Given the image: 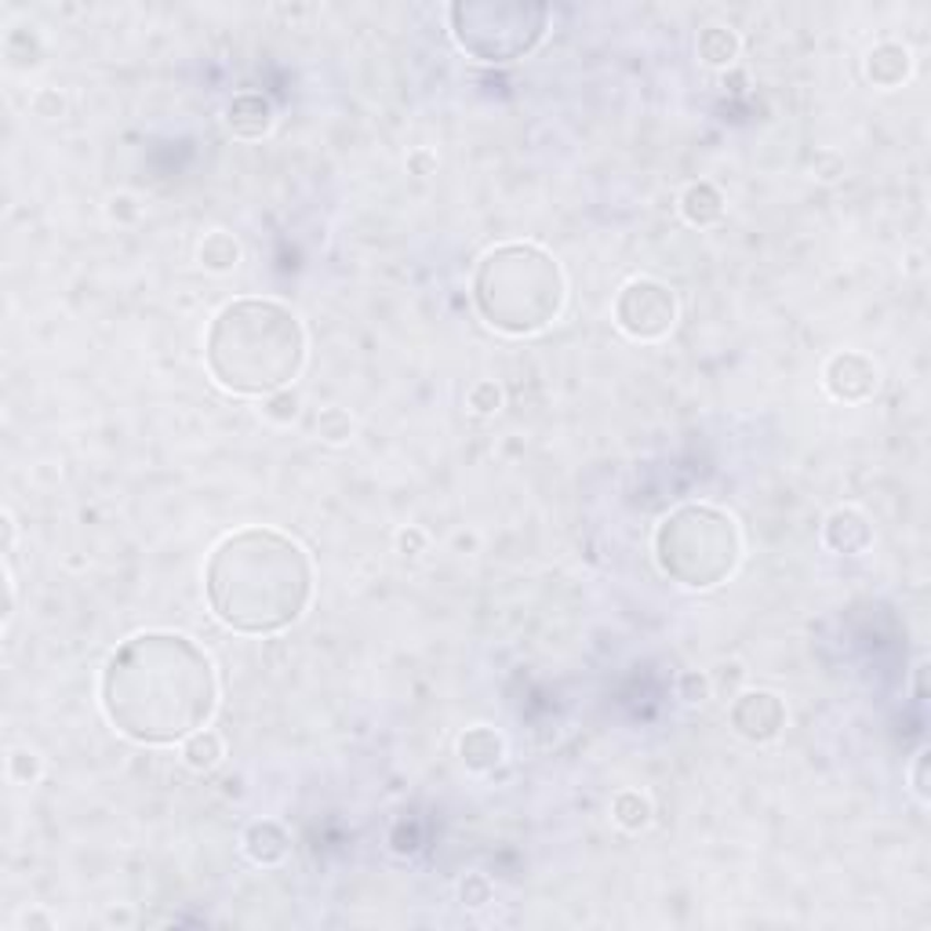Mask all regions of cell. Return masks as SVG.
<instances>
[{"instance_id":"obj_7","label":"cell","mask_w":931,"mask_h":931,"mask_svg":"<svg viewBox=\"0 0 931 931\" xmlns=\"http://www.w3.org/2000/svg\"><path fill=\"white\" fill-rule=\"evenodd\" d=\"M616 324L637 343H658L677 324V295L655 277H633L619 288Z\"/></svg>"},{"instance_id":"obj_29","label":"cell","mask_w":931,"mask_h":931,"mask_svg":"<svg viewBox=\"0 0 931 931\" xmlns=\"http://www.w3.org/2000/svg\"><path fill=\"white\" fill-rule=\"evenodd\" d=\"M910 782H913L917 801L928 804V749H917L913 768H910Z\"/></svg>"},{"instance_id":"obj_15","label":"cell","mask_w":931,"mask_h":931,"mask_svg":"<svg viewBox=\"0 0 931 931\" xmlns=\"http://www.w3.org/2000/svg\"><path fill=\"white\" fill-rule=\"evenodd\" d=\"M680 215H685V222L691 226H713L724 219V197L721 189L713 183H691L685 193H680Z\"/></svg>"},{"instance_id":"obj_13","label":"cell","mask_w":931,"mask_h":931,"mask_svg":"<svg viewBox=\"0 0 931 931\" xmlns=\"http://www.w3.org/2000/svg\"><path fill=\"white\" fill-rule=\"evenodd\" d=\"M459 757H462V765L470 771H481V775H487V771H495L498 765H503L506 743H503V735H498L495 728H484V724H476V728H470L459 739Z\"/></svg>"},{"instance_id":"obj_5","label":"cell","mask_w":931,"mask_h":931,"mask_svg":"<svg viewBox=\"0 0 931 931\" xmlns=\"http://www.w3.org/2000/svg\"><path fill=\"white\" fill-rule=\"evenodd\" d=\"M739 525L717 506H680L655 531L658 567L688 589L721 586L739 564Z\"/></svg>"},{"instance_id":"obj_22","label":"cell","mask_w":931,"mask_h":931,"mask_svg":"<svg viewBox=\"0 0 931 931\" xmlns=\"http://www.w3.org/2000/svg\"><path fill=\"white\" fill-rule=\"evenodd\" d=\"M492 899H495V884L487 873H465L459 881V903L465 910H484Z\"/></svg>"},{"instance_id":"obj_25","label":"cell","mask_w":931,"mask_h":931,"mask_svg":"<svg viewBox=\"0 0 931 931\" xmlns=\"http://www.w3.org/2000/svg\"><path fill=\"white\" fill-rule=\"evenodd\" d=\"M677 696L688 702V706H696V702H706L713 696V685H710V674H702V669H688V674L677 677Z\"/></svg>"},{"instance_id":"obj_17","label":"cell","mask_w":931,"mask_h":931,"mask_svg":"<svg viewBox=\"0 0 931 931\" xmlns=\"http://www.w3.org/2000/svg\"><path fill=\"white\" fill-rule=\"evenodd\" d=\"M222 757H226V746H222L219 732L200 728V732H193L189 739H183V760H186L189 771H197V775L215 771L222 765Z\"/></svg>"},{"instance_id":"obj_24","label":"cell","mask_w":931,"mask_h":931,"mask_svg":"<svg viewBox=\"0 0 931 931\" xmlns=\"http://www.w3.org/2000/svg\"><path fill=\"white\" fill-rule=\"evenodd\" d=\"M8 775L19 782V786H33L41 779V757L33 749H11L8 757Z\"/></svg>"},{"instance_id":"obj_9","label":"cell","mask_w":931,"mask_h":931,"mask_svg":"<svg viewBox=\"0 0 931 931\" xmlns=\"http://www.w3.org/2000/svg\"><path fill=\"white\" fill-rule=\"evenodd\" d=\"M823 382L830 390L834 401L844 404H866L881 386V371L866 354H855V349H844V354H834L826 360Z\"/></svg>"},{"instance_id":"obj_20","label":"cell","mask_w":931,"mask_h":931,"mask_svg":"<svg viewBox=\"0 0 931 931\" xmlns=\"http://www.w3.org/2000/svg\"><path fill=\"white\" fill-rule=\"evenodd\" d=\"M317 434H321V440H327V445H346V440L354 437V418H349L346 407H324V412L317 415Z\"/></svg>"},{"instance_id":"obj_19","label":"cell","mask_w":931,"mask_h":931,"mask_svg":"<svg viewBox=\"0 0 931 931\" xmlns=\"http://www.w3.org/2000/svg\"><path fill=\"white\" fill-rule=\"evenodd\" d=\"M652 801L644 797L641 790H622L616 793V801H611V819H616V826H622L627 834H641L652 826Z\"/></svg>"},{"instance_id":"obj_23","label":"cell","mask_w":931,"mask_h":931,"mask_svg":"<svg viewBox=\"0 0 931 931\" xmlns=\"http://www.w3.org/2000/svg\"><path fill=\"white\" fill-rule=\"evenodd\" d=\"M710 685H713V691H717L721 699H735L743 691V685H746V666L743 663H721L717 669H713V677H710Z\"/></svg>"},{"instance_id":"obj_30","label":"cell","mask_w":931,"mask_h":931,"mask_svg":"<svg viewBox=\"0 0 931 931\" xmlns=\"http://www.w3.org/2000/svg\"><path fill=\"white\" fill-rule=\"evenodd\" d=\"M33 110H37V117H62L66 102L59 92H41L37 99H33Z\"/></svg>"},{"instance_id":"obj_32","label":"cell","mask_w":931,"mask_h":931,"mask_svg":"<svg viewBox=\"0 0 931 931\" xmlns=\"http://www.w3.org/2000/svg\"><path fill=\"white\" fill-rule=\"evenodd\" d=\"M407 168H412L415 175H429L437 168V157L429 150H415L412 157H407Z\"/></svg>"},{"instance_id":"obj_26","label":"cell","mask_w":931,"mask_h":931,"mask_svg":"<svg viewBox=\"0 0 931 931\" xmlns=\"http://www.w3.org/2000/svg\"><path fill=\"white\" fill-rule=\"evenodd\" d=\"M465 401H470V407L476 415H492V412L503 407V386L492 382V379H484V382H476L470 393H465Z\"/></svg>"},{"instance_id":"obj_18","label":"cell","mask_w":931,"mask_h":931,"mask_svg":"<svg viewBox=\"0 0 931 931\" xmlns=\"http://www.w3.org/2000/svg\"><path fill=\"white\" fill-rule=\"evenodd\" d=\"M197 258H200V266L208 269V274H230V269H237V263H241V244H237L233 233L211 230L200 241Z\"/></svg>"},{"instance_id":"obj_3","label":"cell","mask_w":931,"mask_h":931,"mask_svg":"<svg viewBox=\"0 0 931 931\" xmlns=\"http://www.w3.org/2000/svg\"><path fill=\"white\" fill-rule=\"evenodd\" d=\"M204 360L226 393L269 396L288 390L306 365L302 321L277 299H233L215 313Z\"/></svg>"},{"instance_id":"obj_21","label":"cell","mask_w":931,"mask_h":931,"mask_svg":"<svg viewBox=\"0 0 931 931\" xmlns=\"http://www.w3.org/2000/svg\"><path fill=\"white\" fill-rule=\"evenodd\" d=\"M299 407L302 401L295 390H277V393L263 396V418H269L274 426H291L295 418H299Z\"/></svg>"},{"instance_id":"obj_2","label":"cell","mask_w":931,"mask_h":931,"mask_svg":"<svg viewBox=\"0 0 931 931\" xmlns=\"http://www.w3.org/2000/svg\"><path fill=\"white\" fill-rule=\"evenodd\" d=\"M211 616L226 630L269 637L295 627L313 600V564L302 542L274 528H241L211 550L204 567Z\"/></svg>"},{"instance_id":"obj_11","label":"cell","mask_w":931,"mask_h":931,"mask_svg":"<svg viewBox=\"0 0 931 931\" xmlns=\"http://www.w3.org/2000/svg\"><path fill=\"white\" fill-rule=\"evenodd\" d=\"M226 128H230L237 139H263L274 128V106L269 99L244 92L237 95L230 106H226Z\"/></svg>"},{"instance_id":"obj_16","label":"cell","mask_w":931,"mask_h":931,"mask_svg":"<svg viewBox=\"0 0 931 931\" xmlns=\"http://www.w3.org/2000/svg\"><path fill=\"white\" fill-rule=\"evenodd\" d=\"M699 59L713 66V70H728V66L739 59V37H735L732 26H721V22H713V26H706L699 33Z\"/></svg>"},{"instance_id":"obj_31","label":"cell","mask_w":931,"mask_h":931,"mask_svg":"<svg viewBox=\"0 0 931 931\" xmlns=\"http://www.w3.org/2000/svg\"><path fill=\"white\" fill-rule=\"evenodd\" d=\"M110 219H117V222L139 219V204H135V197H113L110 200Z\"/></svg>"},{"instance_id":"obj_4","label":"cell","mask_w":931,"mask_h":931,"mask_svg":"<svg viewBox=\"0 0 931 931\" xmlns=\"http://www.w3.org/2000/svg\"><path fill=\"white\" fill-rule=\"evenodd\" d=\"M564 269L539 244H498L473 274V302L503 335H536L564 310Z\"/></svg>"},{"instance_id":"obj_6","label":"cell","mask_w":931,"mask_h":931,"mask_svg":"<svg viewBox=\"0 0 931 931\" xmlns=\"http://www.w3.org/2000/svg\"><path fill=\"white\" fill-rule=\"evenodd\" d=\"M451 37L481 62H514L547 37V4H451Z\"/></svg>"},{"instance_id":"obj_10","label":"cell","mask_w":931,"mask_h":931,"mask_svg":"<svg viewBox=\"0 0 931 931\" xmlns=\"http://www.w3.org/2000/svg\"><path fill=\"white\" fill-rule=\"evenodd\" d=\"M823 542L830 547L840 558H859L873 547V525L862 509H851V506H840L826 517L823 525Z\"/></svg>"},{"instance_id":"obj_28","label":"cell","mask_w":931,"mask_h":931,"mask_svg":"<svg viewBox=\"0 0 931 931\" xmlns=\"http://www.w3.org/2000/svg\"><path fill=\"white\" fill-rule=\"evenodd\" d=\"M812 172L819 175L823 183H834V179H840V175H844V161H840L837 153L823 150V153H815V161H812Z\"/></svg>"},{"instance_id":"obj_12","label":"cell","mask_w":931,"mask_h":931,"mask_svg":"<svg viewBox=\"0 0 931 931\" xmlns=\"http://www.w3.org/2000/svg\"><path fill=\"white\" fill-rule=\"evenodd\" d=\"M288 848H291V837L284 830L280 823L274 819H263V823H252L244 834V855L255 862V866H277V862L288 859Z\"/></svg>"},{"instance_id":"obj_33","label":"cell","mask_w":931,"mask_h":931,"mask_svg":"<svg viewBox=\"0 0 931 931\" xmlns=\"http://www.w3.org/2000/svg\"><path fill=\"white\" fill-rule=\"evenodd\" d=\"M0 528H4V553H11L15 550V517L4 514L0 517Z\"/></svg>"},{"instance_id":"obj_14","label":"cell","mask_w":931,"mask_h":931,"mask_svg":"<svg viewBox=\"0 0 931 931\" xmlns=\"http://www.w3.org/2000/svg\"><path fill=\"white\" fill-rule=\"evenodd\" d=\"M910 70H913L910 48H903L895 41H884L866 55V77L877 88H899L910 77Z\"/></svg>"},{"instance_id":"obj_1","label":"cell","mask_w":931,"mask_h":931,"mask_svg":"<svg viewBox=\"0 0 931 931\" xmlns=\"http://www.w3.org/2000/svg\"><path fill=\"white\" fill-rule=\"evenodd\" d=\"M102 713L124 739L175 746L208 728L219 706V677L186 633H135L102 669Z\"/></svg>"},{"instance_id":"obj_27","label":"cell","mask_w":931,"mask_h":931,"mask_svg":"<svg viewBox=\"0 0 931 931\" xmlns=\"http://www.w3.org/2000/svg\"><path fill=\"white\" fill-rule=\"evenodd\" d=\"M429 539L423 528H401L396 531V550L404 553V558H418V553H426Z\"/></svg>"},{"instance_id":"obj_34","label":"cell","mask_w":931,"mask_h":931,"mask_svg":"<svg viewBox=\"0 0 931 931\" xmlns=\"http://www.w3.org/2000/svg\"><path fill=\"white\" fill-rule=\"evenodd\" d=\"M30 924H44V928H51L48 917H41V913H26V928H30Z\"/></svg>"},{"instance_id":"obj_8","label":"cell","mask_w":931,"mask_h":931,"mask_svg":"<svg viewBox=\"0 0 931 931\" xmlns=\"http://www.w3.org/2000/svg\"><path fill=\"white\" fill-rule=\"evenodd\" d=\"M732 728L749 743H771L786 728V706L775 691H739L732 699Z\"/></svg>"}]
</instances>
